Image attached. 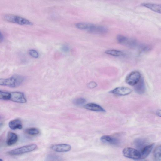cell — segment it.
<instances>
[{"instance_id": "obj_1", "label": "cell", "mask_w": 161, "mask_h": 161, "mask_svg": "<svg viewBox=\"0 0 161 161\" xmlns=\"http://www.w3.org/2000/svg\"><path fill=\"white\" fill-rule=\"evenodd\" d=\"M24 78L22 76L15 75L8 78H0V86L17 88L24 82Z\"/></svg>"}, {"instance_id": "obj_2", "label": "cell", "mask_w": 161, "mask_h": 161, "mask_svg": "<svg viewBox=\"0 0 161 161\" xmlns=\"http://www.w3.org/2000/svg\"><path fill=\"white\" fill-rule=\"evenodd\" d=\"M4 19L8 22L20 25H32L33 23L28 19L18 16L7 15L4 17Z\"/></svg>"}, {"instance_id": "obj_3", "label": "cell", "mask_w": 161, "mask_h": 161, "mask_svg": "<svg viewBox=\"0 0 161 161\" xmlns=\"http://www.w3.org/2000/svg\"><path fill=\"white\" fill-rule=\"evenodd\" d=\"M37 145L34 144H30L19 147L9 152V153L11 156H17L31 152L35 150Z\"/></svg>"}, {"instance_id": "obj_4", "label": "cell", "mask_w": 161, "mask_h": 161, "mask_svg": "<svg viewBox=\"0 0 161 161\" xmlns=\"http://www.w3.org/2000/svg\"><path fill=\"white\" fill-rule=\"evenodd\" d=\"M118 42L122 45L131 48L136 47L138 45L136 40L121 35H118L117 37Z\"/></svg>"}, {"instance_id": "obj_5", "label": "cell", "mask_w": 161, "mask_h": 161, "mask_svg": "<svg viewBox=\"0 0 161 161\" xmlns=\"http://www.w3.org/2000/svg\"><path fill=\"white\" fill-rule=\"evenodd\" d=\"M86 30L90 33L96 34H105L108 31V29L104 26L88 23Z\"/></svg>"}, {"instance_id": "obj_6", "label": "cell", "mask_w": 161, "mask_h": 161, "mask_svg": "<svg viewBox=\"0 0 161 161\" xmlns=\"http://www.w3.org/2000/svg\"><path fill=\"white\" fill-rule=\"evenodd\" d=\"M123 155L125 157L134 160H139L140 158V153L138 150L127 147L123 151Z\"/></svg>"}, {"instance_id": "obj_7", "label": "cell", "mask_w": 161, "mask_h": 161, "mask_svg": "<svg viewBox=\"0 0 161 161\" xmlns=\"http://www.w3.org/2000/svg\"><path fill=\"white\" fill-rule=\"evenodd\" d=\"M141 78L140 73L138 71L132 72L127 76L126 79V83L131 86L136 85Z\"/></svg>"}, {"instance_id": "obj_8", "label": "cell", "mask_w": 161, "mask_h": 161, "mask_svg": "<svg viewBox=\"0 0 161 161\" xmlns=\"http://www.w3.org/2000/svg\"><path fill=\"white\" fill-rule=\"evenodd\" d=\"M9 100L20 103H24L27 100L24 94L21 92H10Z\"/></svg>"}, {"instance_id": "obj_9", "label": "cell", "mask_w": 161, "mask_h": 161, "mask_svg": "<svg viewBox=\"0 0 161 161\" xmlns=\"http://www.w3.org/2000/svg\"><path fill=\"white\" fill-rule=\"evenodd\" d=\"M130 89L125 87H119L110 92V93L120 96H125L130 94L132 92Z\"/></svg>"}, {"instance_id": "obj_10", "label": "cell", "mask_w": 161, "mask_h": 161, "mask_svg": "<svg viewBox=\"0 0 161 161\" xmlns=\"http://www.w3.org/2000/svg\"><path fill=\"white\" fill-rule=\"evenodd\" d=\"M71 148L70 145L66 144L55 145L51 147V149L53 150L58 152H68L71 150Z\"/></svg>"}, {"instance_id": "obj_11", "label": "cell", "mask_w": 161, "mask_h": 161, "mask_svg": "<svg viewBox=\"0 0 161 161\" xmlns=\"http://www.w3.org/2000/svg\"><path fill=\"white\" fill-rule=\"evenodd\" d=\"M155 145V144H152L149 145H146L140 151V159H144L148 156Z\"/></svg>"}, {"instance_id": "obj_12", "label": "cell", "mask_w": 161, "mask_h": 161, "mask_svg": "<svg viewBox=\"0 0 161 161\" xmlns=\"http://www.w3.org/2000/svg\"><path fill=\"white\" fill-rule=\"evenodd\" d=\"M100 140L104 143L112 145H117L119 142L117 138L108 135L102 136Z\"/></svg>"}, {"instance_id": "obj_13", "label": "cell", "mask_w": 161, "mask_h": 161, "mask_svg": "<svg viewBox=\"0 0 161 161\" xmlns=\"http://www.w3.org/2000/svg\"><path fill=\"white\" fill-rule=\"evenodd\" d=\"M134 89L135 92L139 94L144 93L145 91V86L144 79H140L139 82L135 85Z\"/></svg>"}, {"instance_id": "obj_14", "label": "cell", "mask_w": 161, "mask_h": 161, "mask_svg": "<svg viewBox=\"0 0 161 161\" xmlns=\"http://www.w3.org/2000/svg\"><path fill=\"white\" fill-rule=\"evenodd\" d=\"M84 108L89 110L100 112H105L106 111L99 105L94 103H89L85 105Z\"/></svg>"}, {"instance_id": "obj_15", "label": "cell", "mask_w": 161, "mask_h": 161, "mask_svg": "<svg viewBox=\"0 0 161 161\" xmlns=\"http://www.w3.org/2000/svg\"><path fill=\"white\" fill-rule=\"evenodd\" d=\"M9 126L12 130H15L17 129H22L23 128V125L21 120L17 119L11 121L9 123Z\"/></svg>"}, {"instance_id": "obj_16", "label": "cell", "mask_w": 161, "mask_h": 161, "mask_svg": "<svg viewBox=\"0 0 161 161\" xmlns=\"http://www.w3.org/2000/svg\"><path fill=\"white\" fill-rule=\"evenodd\" d=\"M18 139V136L16 133L10 132L8 134L7 144L9 146L14 145L17 141Z\"/></svg>"}, {"instance_id": "obj_17", "label": "cell", "mask_w": 161, "mask_h": 161, "mask_svg": "<svg viewBox=\"0 0 161 161\" xmlns=\"http://www.w3.org/2000/svg\"><path fill=\"white\" fill-rule=\"evenodd\" d=\"M142 5L145 7L148 8L152 11L159 13H161V5L151 4V3H143Z\"/></svg>"}, {"instance_id": "obj_18", "label": "cell", "mask_w": 161, "mask_h": 161, "mask_svg": "<svg viewBox=\"0 0 161 161\" xmlns=\"http://www.w3.org/2000/svg\"><path fill=\"white\" fill-rule=\"evenodd\" d=\"M105 53L106 54L115 57L121 56L124 55L122 52L116 50H108Z\"/></svg>"}, {"instance_id": "obj_19", "label": "cell", "mask_w": 161, "mask_h": 161, "mask_svg": "<svg viewBox=\"0 0 161 161\" xmlns=\"http://www.w3.org/2000/svg\"><path fill=\"white\" fill-rule=\"evenodd\" d=\"M146 141L142 139H138L135 141V146L140 150H141L145 146Z\"/></svg>"}, {"instance_id": "obj_20", "label": "cell", "mask_w": 161, "mask_h": 161, "mask_svg": "<svg viewBox=\"0 0 161 161\" xmlns=\"http://www.w3.org/2000/svg\"><path fill=\"white\" fill-rule=\"evenodd\" d=\"M161 147V146H158L154 151L153 156L155 160L157 161H160Z\"/></svg>"}, {"instance_id": "obj_21", "label": "cell", "mask_w": 161, "mask_h": 161, "mask_svg": "<svg viewBox=\"0 0 161 161\" xmlns=\"http://www.w3.org/2000/svg\"><path fill=\"white\" fill-rule=\"evenodd\" d=\"M10 97V92L0 90V100H9Z\"/></svg>"}, {"instance_id": "obj_22", "label": "cell", "mask_w": 161, "mask_h": 161, "mask_svg": "<svg viewBox=\"0 0 161 161\" xmlns=\"http://www.w3.org/2000/svg\"><path fill=\"white\" fill-rule=\"evenodd\" d=\"M27 133L31 136H35L38 135L39 133V130L35 128H32L27 130Z\"/></svg>"}, {"instance_id": "obj_23", "label": "cell", "mask_w": 161, "mask_h": 161, "mask_svg": "<svg viewBox=\"0 0 161 161\" xmlns=\"http://www.w3.org/2000/svg\"><path fill=\"white\" fill-rule=\"evenodd\" d=\"M86 102V100L83 98H79L73 100V103L75 105L77 106L82 105Z\"/></svg>"}, {"instance_id": "obj_24", "label": "cell", "mask_w": 161, "mask_h": 161, "mask_svg": "<svg viewBox=\"0 0 161 161\" xmlns=\"http://www.w3.org/2000/svg\"><path fill=\"white\" fill-rule=\"evenodd\" d=\"M29 55L33 58H37L38 57V53L37 51L35 50H30L29 51Z\"/></svg>"}, {"instance_id": "obj_25", "label": "cell", "mask_w": 161, "mask_h": 161, "mask_svg": "<svg viewBox=\"0 0 161 161\" xmlns=\"http://www.w3.org/2000/svg\"><path fill=\"white\" fill-rule=\"evenodd\" d=\"M59 156L53 155H49L46 158L47 160H59L60 159Z\"/></svg>"}, {"instance_id": "obj_26", "label": "cell", "mask_w": 161, "mask_h": 161, "mask_svg": "<svg viewBox=\"0 0 161 161\" xmlns=\"http://www.w3.org/2000/svg\"><path fill=\"white\" fill-rule=\"evenodd\" d=\"M97 86V84L95 82H91L88 84L89 88L91 89L95 88Z\"/></svg>"}, {"instance_id": "obj_27", "label": "cell", "mask_w": 161, "mask_h": 161, "mask_svg": "<svg viewBox=\"0 0 161 161\" xmlns=\"http://www.w3.org/2000/svg\"><path fill=\"white\" fill-rule=\"evenodd\" d=\"M62 50L64 52H68L69 51V47L66 45H64L62 47Z\"/></svg>"}, {"instance_id": "obj_28", "label": "cell", "mask_w": 161, "mask_h": 161, "mask_svg": "<svg viewBox=\"0 0 161 161\" xmlns=\"http://www.w3.org/2000/svg\"><path fill=\"white\" fill-rule=\"evenodd\" d=\"M156 114L158 116L160 117L161 116V111L158 110L156 111Z\"/></svg>"}, {"instance_id": "obj_29", "label": "cell", "mask_w": 161, "mask_h": 161, "mask_svg": "<svg viewBox=\"0 0 161 161\" xmlns=\"http://www.w3.org/2000/svg\"><path fill=\"white\" fill-rule=\"evenodd\" d=\"M2 35L1 34V32H0V39H1L2 38Z\"/></svg>"}, {"instance_id": "obj_30", "label": "cell", "mask_w": 161, "mask_h": 161, "mask_svg": "<svg viewBox=\"0 0 161 161\" xmlns=\"http://www.w3.org/2000/svg\"><path fill=\"white\" fill-rule=\"evenodd\" d=\"M3 160L2 159H1L0 158V161H2Z\"/></svg>"}]
</instances>
